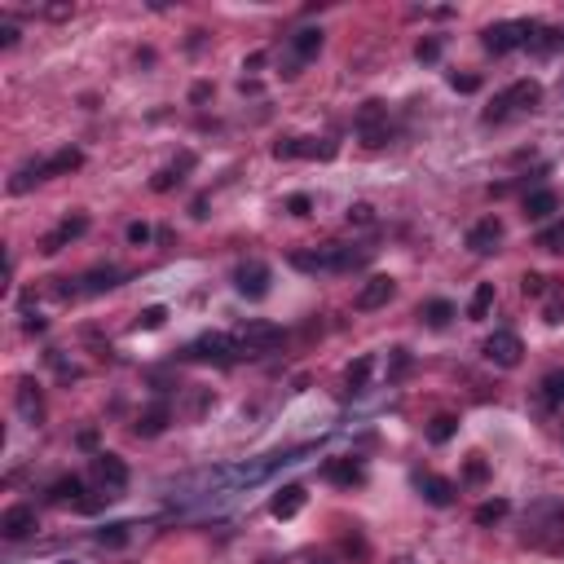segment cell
<instances>
[{
	"instance_id": "e0dca14e",
	"label": "cell",
	"mask_w": 564,
	"mask_h": 564,
	"mask_svg": "<svg viewBox=\"0 0 564 564\" xmlns=\"http://www.w3.org/2000/svg\"><path fill=\"white\" fill-rule=\"evenodd\" d=\"M415 485H419V494H424L433 507H450L454 494H458V489H454V481H446V476H433V472H419V476H415Z\"/></svg>"
},
{
	"instance_id": "f546056e",
	"label": "cell",
	"mask_w": 564,
	"mask_h": 564,
	"mask_svg": "<svg viewBox=\"0 0 564 564\" xmlns=\"http://www.w3.org/2000/svg\"><path fill=\"white\" fill-rule=\"evenodd\" d=\"M507 512H512L507 498H489V503H481V507L472 512V520H476V525H494V520H503Z\"/></svg>"
},
{
	"instance_id": "1f68e13d",
	"label": "cell",
	"mask_w": 564,
	"mask_h": 564,
	"mask_svg": "<svg viewBox=\"0 0 564 564\" xmlns=\"http://www.w3.org/2000/svg\"><path fill=\"white\" fill-rule=\"evenodd\" d=\"M454 433H458V419H454V415H437V419L428 424V441H433V446H446Z\"/></svg>"
},
{
	"instance_id": "ab89813d",
	"label": "cell",
	"mask_w": 564,
	"mask_h": 564,
	"mask_svg": "<svg viewBox=\"0 0 564 564\" xmlns=\"http://www.w3.org/2000/svg\"><path fill=\"white\" fill-rule=\"evenodd\" d=\"M348 221H353V226H370V221H375L370 203H353V208H348Z\"/></svg>"
},
{
	"instance_id": "e575fe53",
	"label": "cell",
	"mask_w": 564,
	"mask_h": 564,
	"mask_svg": "<svg viewBox=\"0 0 564 564\" xmlns=\"http://www.w3.org/2000/svg\"><path fill=\"white\" fill-rule=\"evenodd\" d=\"M520 291H525L529 300H538V296H547L552 287H547V278H543V274H534V269H529V274L520 278Z\"/></svg>"
},
{
	"instance_id": "cb8c5ba5",
	"label": "cell",
	"mask_w": 564,
	"mask_h": 564,
	"mask_svg": "<svg viewBox=\"0 0 564 564\" xmlns=\"http://www.w3.org/2000/svg\"><path fill=\"white\" fill-rule=\"evenodd\" d=\"M80 282H84V291H89V296H102V291H111V287L123 282V269H115V265H107V269H89Z\"/></svg>"
},
{
	"instance_id": "484cf974",
	"label": "cell",
	"mask_w": 564,
	"mask_h": 564,
	"mask_svg": "<svg viewBox=\"0 0 564 564\" xmlns=\"http://www.w3.org/2000/svg\"><path fill=\"white\" fill-rule=\"evenodd\" d=\"M80 494H84V481L80 476H62V481H53L49 485V503H80Z\"/></svg>"
},
{
	"instance_id": "836d02e7",
	"label": "cell",
	"mask_w": 564,
	"mask_h": 564,
	"mask_svg": "<svg viewBox=\"0 0 564 564\" xmlns=\"http://www.w3.org/2000/svg\"><path fill=\"white\" fill-rule=\"evenodd\" d=\"M538 247H543V251H564V221L543 229V234H538Z\"/></svg>"
},
{
	"instance_id": "f35d334b",
	"label": "cell",
	"mask_w": 564,
	"mask_h": 564,
	"mask_svg": "<svg viewBox=\"0 0 564 564\" xmlns=\"http://www.w3.org/2000/svg\"><path fill=\"white\" fill-rule=\"evenodd\" d=\"M309 208H314L309 195H291V199H287V212H291V217H309Z\"/></svg>"
},
{
	"instance_id": "83f0119b",
	"label": "cell",
	"mask_w": 564,
	"mask_h": 564,
	"mask_svg": "<svg viewBox=\"0 0 564 564\" xmlns=\"http://www.w3.org/2000/svg\"><path fill=\"white\" fill-rule=\"evenodd\" d=\"M489 309H494V282H481V287L472 291L467 318H472V322H481V318H489Z\"/></svg>"
},
{
	"instance_id": "d4e9b609",
	"label": "cell",
	"mask_w": 564,
	"mask_h": 564,
	"mask_svg": "<svg viewBox=\"0 0 564 564\" xmlns=\"http://www.w3.org/2000/svg\"><path fill=\"white\" fill-rule=\"evenodd\" d=\"M190 168H195V155H181V159H177L172 168H163V172H155V181H150V190H159V195H163V190H172V186L181 181V172H190Z\"/></svg>"
},
{
	"instance_id": "277c9868",
	"label": "cell",
	"mask_w": 564,
	"mask_h": 564,
	"mask_svg": "<svg viewBox=\"0 0 564 564\" xmlns=\"http://www.w3.org/2000/svg\"><path fill=\"white\" fill-rule=\"evenodd\" d=\"M269 282H274V269L265 260H242L234 269V291L247 296V300H265L269 296Z\"/></svg>"
},
{
	"instance_id": "44dd1931",
	"label": "cell",
	"mask_w": 564,
	"mask_h": 564,
	"mask_svg": "<svg viewBox=\"0 0 564 564\" xmlns=\"http://www.w3.org/2000/svg\"><path fill=\"white\" fill-rule=\"evenodd\" d=\"M300 507H305V485H282V489L274 494V503H269V512H274L278 520H291Z\"/></svg>"
},
{
	"instance_id": "ee69618b",
	"label": "cell",
	"mask_w": 564,
	"mask_h": 564,
	"mask_svg": "<svg viewBox=\"0 0 564 564\" xmlns=\"http://www.w3.org/2000/svg\"><path fill=\"white\" fill-rule=\"evenodd\" d=\"M22 331H27V336H40V331H44V318H27Z\"/></svg>"
},
{
	"instance_id": "8d00e7d4",
	"label": "cell",
	"mask_w": 564,
	"mask_h": 564,
	"mask_svg": "<svg viewBox=\"0 0 564 564\" xmlns=\"http://www.w3.org/2000/svg\"><path fill=\"white\" fill-rule=\"evenodd\" d=\"M415 58H419V62H437V58H441V40H419V44H415Z\"/></svg>"
},
{
	"instance_id": "8992f818",
	"label": "cell",
	"mask_w": 564,
	"mask_h": 564,
	"mask_svg": "<svg viewBox=\"0 0 564 564\" xmlns=\"http://www.w3.org/2000/svg\"><path fill=\"white\" fill-rule=\"evenodd\" d=\"M525 36H529V18H520V22H494V27H485V49L494 58H503L512 49H525Z\"/></svg>"
},
{
	"instance_id": "f6af8a7d",
	"label": "cell",
	"mask_w": 564,
	"mask_h": 564,
	"mask_svg": "<svg viewBox=\"0 0 564 564\" xmlns=\"http://www.w3.org/2000/svg\"><path fill=\"white\" fill-rule=\"evenodd\" d=\"M190 98H195V102H208V98H212V84H195V93H190Z\"/></svg>"
},
{
	"instance_id": "52a82bcc",
	"label": "cell",
	"mask_w": 564,
	"mask_h": 564,
	"mask_svg": "<svg viewBox=\"0 0 564 564\" xmlns=\"http://www.w3.org/2000/svg\"><path fill=\"white\" fill-rule=\"evenodd\" d=\"M274 159H336V141L318 137H282L274 146Z\"/></svg>"
},
{
	"instance_id": "8fae6325",
	"label": "cell",
	"mask_w": 564,
	"mask_h": 564,
	"mask_svg": "<svg viewBox=\"0 0 564 564\" xmlns=\"http://www.w3.org/2000/svg\"><path fill=\"white\" fill-rule=\"evenodd\" d=\"M393 296H397V282H393L388 274H375V278H366V282L357 287V300H353V305H357L361 314H370V309H384Z\"/></svg>"
},
{
	"instance_id": "7bdbcfd3",
	"label": "cell",
	"mask_w": 564,
	"mask_h": 564,
	"mask_svg": "<svg viewBox=\"0 0 564 564\" xmlns=\"http://www.w3.org/2000/svg\"><path fill=\"white\" fill-rule=\"evenodd\" d=\"M0 44H4V49H13V44H18V27H13V22H4V27H0Z\"/></svg>"
},
{
	"instance_id": "4316f807",
	"label": "cell",
	"mask_w": 564,
	"mask_h": 564,
	"mask_svg": "<svg viewBox=\"0 0 564 564\" xmlns=\"http://www.w3.org/2000/svg\"><path fill=\"white\" fill-rule=\"evenodd\" d=\"M543 406L547 410H560L564 406V370H552V375H543Z\"/></svg>"
},
{
	"instance_id": "d6a6232c",
	"label": "cell",
	"mask_w": 564,
	"mask_h": 564,
	"mask_svg": "<svg viewBox=\"0 0 564 564\" xmlns=\"http://www.w3.org/2000/svg\"><path fill=\"white\" fill-rule=\"evenodd\" d=\"M163 322H168V305H150V309H141V318H137L141 331H159Z\"/></svg>"
},
{
	"instance_id": "f1b7e54d",
	"label": "cell",
	"mask_w": 564,
	"mask_h": 564,
	"mask_svg": "<svg viewBox=\"0 0 564 564\" xmlns=\"http://www.w3.org/2000/svg\"><path fill=\"white\" fill-rule=\"evenodd\" d=\"M419 318H424L428 327H450V318H454V305H450V300H428V305L419 309Z\"/></svg>"
},
{
	"instance_id": "74e56055",
	"label": "cell",
	"mask_w": 564,
	"mask_h": 564,
	"mask_svg": "<svg viewBox=\"0 0 564 564\" xmlns=\"http://www.w3.org/2000/svg\"><path fill=\"white\" fill-rule=\"evenodd\" d=\"M450 89H454V93H476V89H481V75H458V71H454Z\"/></svg>"
},
{
	"instance_id": "9a60e30c",
	"label": "cell",
	"mask_w": 564,
	"mask_h": 564,
	"mask_svg": "<svg viewBox=\"0 0 564 564\" xmlns=\"http://www.w3.org/2000/svg\"><path fill=\"white\" fill-rule=\"evenodd\" d=\"M13 401H18V415H22L27 424H40V419H44V397H40V384H36V379H18Z\"/></svg>"
},
{
	"instance_id": "c3c4849f",
	"label": "cell",
	"mask_w": 564,
	"mask_h": 564,
	"mask_svg": "<svg viewBox=\"0 0 564 564\" xmlns=\"http://www.w3.org/2000/svg\"><path fill=\"white\" fill-rule=\"evenodd\" d=\"M67 564H75V560H67Z\"/></svg>"
},
{
	"instance_id": "bcb514c9",
	"label": "cell",
	"mask_w": 564,
	"mask_h": 564,
	"mask_svg": "<svg viewBox=\"0 0 564 564\" xmlns=\"http://www.w3.org/2000/svg\"><path fill=\"white\" fill-rule=\"evenodd\" d=\"M397 564H410V560H406V556H401V560H397Z\"/></svg>"
},
{
	"instance_id": "d590c367",
	"label": "cell",
	"mask_w": 564,
	"mask_h": 564,
	"mask_svg": "<svg viewBox=\"0 0 564 564\" xmlns=\"http://www.w3.org/2000/svg\"><path fill=\"white\" fill-rule=\"evenodd\" d=\"M128 529H132V525H111V529H98V547H119V543H128Z\"/></svg>"
},
{
	"instance_id": "7c38bea8",
	"label": "cell",
	"mask_w": 564,
	"mask_h": 564,
	"mask_svg": "<svg viewBox=\"0 0 564 564\" xmlns=\"http://www.w3.org/2000/svg\"><path fill=\"white\" fill-rule=\"evenodd\" d=\"M318 53H322V31H318V27H300V31L291 36V62L282 67V75H300L296 67L309 62V58H318Z\"/></svg>"
},
{
	"instance_id": "2e32d148",
	"label": "cell",
	"mask_w": 564,
	"mask_h": 564,
	"mask_svg": "<svg viewBox=\"0 0 564 564\" xmlns=\"http://www.w3.org/2000/svg\"><path fill=\"white\" fill-rule=\"evenodd\" d=\"M84 229H89V217H67L53 234H44V238H40V251H44V256H58V251H62L71 238H80Z\"/></svg>"
},
{
	"instance_id": "5bb4252c",
	"label": "cell",
	"mask_w": 564,
	"mask_h": 564,
	"mask_svg": "<svg viewBox=\"0 0 564 564\" xmlns=\"http://www.w3.org/2000/svg\"><path fill=\"white\" fill-rule=\"evenodd\" d=\"M498 242H503V221L498 217H485V221H476L467 229V251H476V256L498 251Z\"/></svg>"
},
{
	"instance_id": "4dcf8cb0",
	"label": "cell",
	"mask_w": 564,
	"mask_h": 564,
	"mask_svg": "<svg viewBox=\"0 0 564 564\" xmlns=\"http://www.w3.org/2000/svg\"><path fill=\"white\" fill-rule=\"evenodd\" d=\"M370 366H375L370 357H357V361L344 370V384H348V393H361V388H366V379H370Z\"/></svg>"
},
{
	"instance_id": "5b68a950",
	"label": "cell",
	"mask_w": 564,
	"mask_h": 564,
	"mask_svg": "<svg viewBox=\"0 0 564 564\" xmlns=\"http://www.w3.org/2000/svg\"><path fill=\"white\" fill-rule=\"evenodd\" d=\"M357 137H361V146H370V150H379L384 141H388V107L384 102H366L361 111H357Z\"/></svg>"
},
{
	"instance_id": "ffe728a7",
	"label": "cell",
	"mask_w": 564,
	"mask_h": 564,
	"mask_svg": "<svg viewBox=\"0 0 564 564\" xmlns=\"http://www.w3.org/2000/svg\"><path fill=\"white\" fill-rule=\"evenodd\" d=\"M322 476H327L331 485H361V481H366V467H361L357 458H327Z\"/></svg>"
},
{
	"instance_id": "7dc6e473",
	"label": "cell",
	"mask_w": 564,
	"mask_h": 564,
	"mask_svg": "<svg viewBox=\"0 0 564 564\" xmlns=\"http://www.w3.org/2000/svg\"><path fill=\"white\" fill-rule=\"evenodd\" d=\"M318 564H331V560H318Z\"/></svg>"
},
{
	"instance_id": "6da1fadb",
	"label": "cell",
	"mask_w": 564,
	"mask_h": 564,
	"mask_svg": "<svg viewBox=\"0 0 564 564\" xmlns=\"http://www.w3.org/2000/svg\"><path fill=\"white\" fill-rule=\"evenodd\" d=\"M366 260H370V251H353L339 242H327L318 251H291V265L305 274H348V269H361Z\"/></svg>"
},
{
	"instance_id": "4fadbf2b",
	"label": "cell",
	"mask_w": 564,
	"mask_h": 564,
	"mask_svg": "<svg viewBox=\"0 0 564 564\" xmlns=\"http://www.w3.org/2000/svg\"><path fill=\"white\" fill-rule=\"evenodd\" d=\"M0 534H4L9 543H22V538H31V534H36V507H27V503L9 507V512L0 516Z\"/></svg>"
},
{
	"instance_id": "603a6c76",
	"label": "cell",
	"mask_w": 564,
	"mask_h": 564,
	"mask_svg": "<svg viewBox=\"0 0 564 564\" xmlns=\"http://www.w3.org/2000/svg\"><path fill=\"white\" fill-rule=\"evenodd\" d=\"M80 163H84V155H80L75 146H67V150H58L53 159H44V163H40V177L49 181V177H62V172H75Z\"/></svg>"
},
{
	"instance_id": "d6986e66",
	"label": "cell",
	"mask_w": 564,
	"mask_h": 564,
	"mask_svg": "<svg viewBox=\"0 0 564 564\" xmlns=\"http://www.w3.org/2000/svg\"><path fill=\"white\" fill-rule=\"evenodd\" d=\"M168 424H172V406H168V401H155L150 410H141V419L132 424V433H137V437H159Z\"/></svg>"
},
{
	"instance_id": "ac0fdd59",
	"label": "cell",
	"mask_w": 564,
	"mask_h": 564,
	"mask_svg": "<svg viewBox=\"0 0 564 564\" xmlns=\"http://www.w3.org/2000/svg\"><path fill=\"white\" fill-rule=\"evenodd\" d=\"M564 31H556V27H543V22H529V36H525V49L529 53H538V58H552L556 49H560Z\"/></svg>"
},
{
	"instance_id": "7a4b0ae2",
	"label": "cell",
	"mask_w": 564,
	"mask_h": 564,
	"mask_svg": "<svg viewBox=\"0 0 564 564\" xmlns=\"http://www.w3.org/2000/svg\"><path fill=\"white\" fill-rule=\"evenodd\" d=\"M543 107V84L538 80H516V84H507L498 98H494V107L485 111V123H503L507 115H516V111H538Z\"/></svg>"
},
{
	"instance_id": "9c48e42d",
	"label": "cell",
	"mask_w": 564,
	"mask_h": 564,
	"mask_svg": "<svg viewBox=\"0 0 564 564\" xmlns=\"http://www.w3.org/2000/svg\"><path fill=\"white\" fill-rule=\"evenodd\" d=\"M485 357L494 361V366H503V370H512V366H520V357H525V344L516 331H494V336L485 339Z\"/></svg>"
},
{
	"instance_id": "b9f144b4",
	"label": "cell",
	"mask_w": 564,
	"mask_h": 564,
	"mask_svg": "<svg viewBox=\"0 0 564 564\" xmlns=\"http://www.w3.org/2000/svg\"><path fill=\"white\" fill-rule=\"evenodd\" d=\"M467 481H485V463H481V454L467 458Z\"/></svg>"
},
{
	"instance_id": "3957f363",
	"label": "cell",
	"mask_w": 564,
	"mask_h": 564,
	"mask_svg": "<svg viewBox=\"0 0 564 564\" xmlns=\"http://www.w3.org/2000/svg\"><path fill=\"white\" fill-rule=\"evenodd\" d=\"M186 357H190V361H217V366H234V361H238V357H247V353H242L238 336L208 331V336H199L190 348H186Z\"/></svg>"
},
{
	"instance_id": "60d3db41",
	"label": "cell",
	"mask_w": 564,
	"mask_h": 564,
	"mask_svg": "<svg viewBox=\"0 0 564 564\" xmlns=\"http://www.w3.org/2000/svg\"><path fill=\"white\" fill-rule=\"evenodd\" d=\"M128 242H132V247H146V242H150V226H146V221H132V226H128Z\"/></svg>"
},
{
	"instance_id": "7402d4cb",
	"label": "cell",
	"mask_w": 564,
	"mask_h": 564,
	"mask_svg": "<svg viewBox=\"0 0 564 564\" xmlns=\"http://www.w3.org/2000/svg\"><path fill=\"white\" fill-rule=\"evenodd\" d=\"M560 212V195L556 190H534L529 199H525V217L529 221H547V217H556Z\"/></svg>"
},
{
	"instance_id": "30bf717a",
	"label": "cell",
	"mask_w": 564,
	"mask_h": 564,
	"mask_svg": "<svg viewBox=\"0 0 564 564\" xmlns=\"http://www.w3.org/2000/svg\"><path fill=\"white\" fill-rule=\"evenodd\" d=\"M93 476H98V485L107 489V498H115L123 485H128V463L119 458V454H93Z\"/></svg>"
},
{
	"instance_id": "ba28073f",
	"label": "cell",
	"mask_w": 564,
	"mask_h": 564,
	"mask_svg": "<svg viewBox=\"0 0 564 564\" xmlns=\"http://www.w3.org/2000/svg\"><path fill=\"white\" fill-rule=\"evenodd\" d=\"M238 344H242V353L247 357H256V353H274L278 344H282V327L278 322H247L242 331H238Z\"/></svg>"
}]
</instances>
